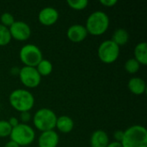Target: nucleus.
<instances>
[{
    "mask_svg": "<svg viewBox=\"0 0 147 147\" xmlns=\"http://www.w3.org/2000/svg\"><path fill=\"white\" fill-rule=\"evenodd\" d=\"M12 127L9 124L8 121H0V138L9 137L11 134Z\"/></svg>",
    "mask_w": 147,
    "mask_h": 147,
    "instance_id": "23",
    "label": "nucleus"
},
{
    "mask_svg": "<svg viewBox=\"0 0 147 147\" xmlns=\"http://www.w3.org/2000/svg\"><path fill=\"white\" fill-rule=\"evenodd\" d=\"M100 60L104 64H112L117 60L120 55V47L111 40L102 41L97 50Z\"/></svg>",
    "mask_w": 147,
    "mask_h": 147,
    "instance_id": "7",
    "label": "nucleus"
},
{
    "mask_svg": "<svg viewBox=\"0 0 147 147\" xmlns=\"http://www.w3.org/2000/svg\"><path fill=\"white\" fill-rule=\"evenodd\" d=\"M11 35L8 28L0 24V46L3 47L8 45L11 40Z\"/></svg>",
    "mask_w": 147,
    "mask_h": 147,
    "instance_id": "20",
    "label": "nucleus"
},
{
    "mask_svg": "<svg viewBox=\"0 0 147 147\" xmlns=\"http://www.w3.org/2000/svg\"><path fill=\"white\" fill-rule=\"evenodd\" d=\"M59 134L54 131L42 132L38 139L39 147H57L59 145Z\"/></svg>",
    "mask_w": 147,
    "mask_h": 147,
    "instance_id": "12",
    "label": "nucleus"
},
{
    "mask_svg": "<svg viewBox=\"0 0 147 147\" xmlns=\"http://www.w3.org/2000/svg\"><path fill=\"white\" fill-rule=\"evenodd\" d=\"M124 137V131L121 130H118L115 131L114 134V138H115V141L116 142H121Z\"/></svg>",
    "mask_w": 147,
    "mask_h": 147,
    "instance_id": "25",
    "label": "nucleus"
},
{
    "mask_svg": "<svg viewBox=\"0 0 147 147\" xmlns=\"http://www.w3.org/2000/svg\"><path fill=\"white\" fill-rule=\"evenodd\" d=\"M38 19L42 25L52 26L59 19V11L53 7H46L39 12Z\"/></svg>",
    "mask_w": 147,
    "mask_h": 147,
    "instance_id": "10",
    "label": "nucleus"
},
{
    "mask_svg": "<svg viewBox=\"0 0 147 147\" xmlns=\"http://www.w3.org/2000/svg\"><path fill=\"white\" fill-rule=\"evenodd\" d=\"M20 119H21L22 123L27 124L31 120V115L29 112H22V113H21Z\"/></svg>",
    "mask_w": 147,
    "mask_h": 147,
    "instance_id": "24",
    "label": "nucleus"
},
{
    "mask_svg": "<svg viewBox=\"0 0 147 147\" xmlns=\"http://www.w3.org/2000/svg\"><path fill=\"white\" fill-rule=\"evenodd\" d=\"M100 3L105 7H114L118 2L117 0H101Z\"/></svg>",
    "mask_w": 147,
    "mask_h": 147,
    "instance_id": "26",
    "label": "nucleus"
},
{
    "mask_svg": "<svg viewBox=\"0 0 147 147\" xmlns=\"http://www.w3.org/2000/svg\"><path fill=\"white\" fill-rule=\"evenodd\" d=\"M9 137L10 140L16 142L19 146H28L34 142L35 132L29 125L19 123L12 128Z\"/></svg>",
    "mask_w": 147,
    "mask_h": 147,
    "instance_id": "5",
    "label": "nucleus"
},
{
    "mask_svg": "<svg viewBox=\"0 0 147 147\" xmlns=\"http://www.w3.org/2000/svg\"><path fill=\"white\" fill-rule=\"evenodd\" d=\"M140 63L134 58L127 59L125 63V65H124L125 70L130 74H134L136 72H138L140 70Z\"/></svg>",
    "mask_w": 147,
    "mask_h": 147,
    "instance_id": "19",
    "label": "nucleus"
},
{
    "mask_svg": "<svg viewBox=\"0 0 147 147\" xmlns=\"http://www.w3.org/2000/svg\"><path fill=\"white\" fill-rule=\"evenodd\" d=\"M57 118L56 114L52 109L43 108L35 112L33 117V123L34 127L41 133L51 131L55 128Z\"/></svg>",
    "mask_w": 147,
    "mask_h": 147,
    "instance_id": "4",
    "label": "nucleus"
},
{
    "mask_svg": "<svg viewBox=\"0 0 147 147\" xmlns=\"http://www.w3.org/2000/svg\"><path fill=\"white\" fill-rule=\"evenodd\" d=\"M9 30L11 38L18 41L27 40L31 35V28L29 25L22 21H16L11 27L9 28Z\"/></svg>",
    "mask_w": 147,
    "mask_h": 147,
    "instance_id": "9",
    "label": "nucleus"
},
{
    "mask_svg": "<svg viewBox=\"0 0 147 147\" xmlns=\"http://www.w3.org/2000/svg\"><path fill=\"white\" fill-rule=\"evenodd\" d=\"M8 122H9V124L10 125V127L13 128V127H16L18 124H19V121H18V119L17 118H16V117H10L9 118V120L8 121Z\"/></svg>",
    "mask_w": 147,
    "mask_h": 147,
    "instance_id": "27",
    "label": "nucleus"
},
{
    "mask_svg": "<svg viewBox=\"0 0 147 147\" xmlns=\"http://www.w3.org/2000/svg\"><path fill=\"white\" fill-rule=\"evenodd\" d=\"M35 68H36L37 71L39 72V74L41 77L48 76L53 71V65H52V63L48 59H43L38 64V65Z\"/></svg>",
    "mask_w": 147,
    "mask_h": 147,
    "instance_id": "18",
    "label": "nucleus"
},
{
    "mask_svg": "<svg viewBox=\"0 0 147 147\" xmlns=\"http://www.w3.org/2000/svg\"><path fill=\"white\" fill-rule=\"evenodd\" d=\"M19 58L24 66L36 67L43 59L41 50L34 44H26L22 47Z\"/></svg>",
    "mask_w": 147,
    "mask_h": 147,
    "instance_id": "6",
    "label": "nucleus"
},
{
    "mask_svg": "<svg viewBox=\"0 0 147 147\" xmlns=\"http://www.w3.org/2000/svg\"><path fill=\"white\" fill-rule=\"evenodd\" d=\"M18 75L21 83L29 89L39 86L41 82V76L39 74L35 67L23 66L20 69Z\"/></svg>",
    "mask_w": 147,
    "mask_h": 147,
    "instance_id": "8",
    "label": "nucleus"
},
{
    "mask_svg": "<svg viewBox=\"0 0 147 147\" xmlns=\"http://www.w3.org/2000/svg\"><path fill=\"white\" fill-rule=\"evenodd\" d=\"M67 38L73 43L82 42L88 35V32L84 25L74 24L67 29Z\"/></svg>",
    "mask_w": 147,
    "mask_h": 147,
    "instance_id": "11",
    "label": "nucleus"
},
{
    "mask_svg": "<svg viewBox=\"0 0 147 147\" xmlns=\"http://www.w3.org/2000/svg\"><path fill=\"white\" fill-rule=\"evenodd\" d=\"M91 147H106L109 143V138L107 133L103 130H96L90 136Z\"/></svg>",
    "mask_w": 147,
    "mask_h": 147,
    "instance_id": "13",
    "label": "nucleus"
},
{
    "mask_svg": "<svg viewBox=\"0 0 147 147\" xmlns=\"http://www.w3.org/2000/svg\"><path fill=\"white\" fill-rule=\"evenodd\" d=\"M4 147H20L16 142H14V141H12V140H9V141H8L6 144H5V146Z\"/></svg>",
    "mask_w": 147,
    "mask_h": 147,
    "instance_id": "29",
    "label": "nucleus"
},
{
    "mask_svg": "<svg viewBox=\"0 0 147 147\" xmlns=\"http://www.w3.org/2000/svg\"><path fill=\"white\" fill-rule=\"evenodd\" d=\"M55 127L63 134H69L74 127V122L72 119L67 115H61L57 118Z\"/></svg>",
    "mask_w": 147,
    "mask_h": 147,
    "instance_id": "14",
    "label": "nucleus"
},
{
    "mask_svg": "<svg viewBox=\"0 0 147 147\" xmlns=\"http://www.w3.org/2000/svg\"><path fill=\"white\" fill-rule=\"evenodd\" d=\"M9 102L11 107L20 113L29 112L34 105V97L29 90L17 89L9 94Z\"/></svg>",
    "mask_w": 147,
    "mask_h": 147,
    "instance_id": "1",
    "label": "nucleus"
},
{
    "mask_svg": "<svg viewBox=\"0 0 147 147\" xmlns=\"http://www.w3.org/2000/svg\"><path fill=\"white\" fill-rule=\"evenodd\" d=\"M0 22H1L0 24H2L3 26H4V27H6V28H9L16 22V20H15L14 16L11 13L4 12L0 16Z\"/></svg>",
    "mask_w": 147,
    "mask_h": 147,
    "instance_id": "22",
    "label": "nucleus"
},
{
    "mask_svg": "<svg viewBox=\"0 0 147 147\" xmlns=\"http://www.w3.org/2000/svg\"><path fill=\"white\" fill-rule=\"evenodd\" d=\"M128 89L134 95H142L146 90V84L140 78H132L128 81Z\"/></svg>",
    "mask_w": 147,
    "mask_h": 147,
    "instance_id": "15",
    "label": "nucleus"
},
{
    "mask_svg": "<svg viewBox=\"0 0 147 147\" xmlns=\"http://www.w3.org/2000/svg\"><path fill=\"white\" fill-rule=\"evenodd\" d=\"M106 147H122V145H121V142L113 141V142H109V145Z\"/></svg>",
    "mask_w": 147,
    "mask_h": 147,
    "instance_id": "28",
    "label": "nucleus"
},
{
    "mask_svg": "<svg viewBox=\"0 0 147 147\" xmlns=\"http://www.w3.org/2000/svg\"><path fill=\"white\" fill-rule=\"evenodd\" d=\"M111 40L114 41L118 47L124 46L129 40V34L124 28H117L114 32Z\"/></svg>",
    "mask_w": 147,
    "mask_h": 147,
    "instance_id": "17",
    "label": "nucleus"
},
{
    "mask_svg": "<svg viewBox=\"0 0 147 147\" xmlns=\"http://www.w3.org/2000/svg\"><path fill=\"white\" fill-rule=\"evenodd\" d=\"M122 147H147V130L140 125H134L124 131L121 142Z\"/></svg>",
    "mask_w": 147,
    "mask_h": 147,
    "instance_id": "2",
    "label": "nucleus"
},
{
    "mask_svg": "<svg viewBox=\"0 0 147 147\" xmlns=\"http://www.w3.org/2000/svg\"><path fill=\"white\" fill-rule=\"evenodd\" d=\"M84 27L88 34L94 36L102 35L109 27V18L105 12L96 10L89 16Z\"/></svg>",
    "mask_w": 147,
    "mask_h": 147,
    "instance_id": "3",
    "label": "nucleus"
},
{
    "mask_svg": "<svg viewBox=\"0 0 147 147\" xmlns=\"http://www.w3.org/2000/svg\"><path fill=\"white\" fill-rule=\"evenodd\" d=\"M134 59L141 65H147V44L146 42L138 43L134 48Z\"/></svg>",
    "mask_w": 147,
    "mask_h": 147,
    "instance_id": "16",
    "label": "nucleus"
},
{
    "mask_svg": "<svg viewBox=\"0 0 147 147\" xmlns=\"http://www.w3.org/2000/svg\"><path fill=\"white\" fill-rule=\"evenodd\" d=\"M67 4L72 9L83 10L88 6L89 1L88 0H68Z\"/></svg>",
    "mask_w": 147,
    "mask_h": 147,
    "instance_id": "21",
    "label": "nucleus"
}]
</instances>
